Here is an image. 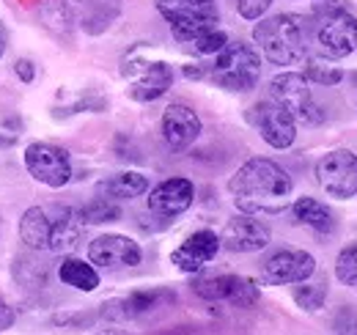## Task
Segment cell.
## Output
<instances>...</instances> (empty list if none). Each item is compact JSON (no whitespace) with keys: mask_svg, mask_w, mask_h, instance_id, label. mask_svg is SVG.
Listing matches in <instances>:
<instances>
[{"mask_svg":"<svg viewBox=\"0 0 357 335\" xmlns=\"http://www.w3.org/2000/svg\"><path fill=\"white\" fill-rule=\"evenodd\" d=\"M228 193L242 214H280L291 201L294 181L275 160L250 157L231 176Z\"/></svg>","mask_w":357,"mask_h":335,"instance_id":"obj_1","label":"cell"},{"mask_svg":"<svg viewBox=\"0 0 357 335\" xmlns=\"http://www.w3.org/2000/svg\"><path fill=\"white\" fill-rule=\"evenodd\" d=\"M253 42L275 66H291L305 58V22L297 14H275L253 28Z\"/></svg>","mask_w":357,"mask_h":335,"instance_id":"obj_2","label":"cell"},{"mask_svg":"<svg viewBox=\"0 0 357 335\" xmlns=\"http://www.w3.org/2000/svg\"><path fill=\"white\" fill-rule=\"evenodd\" d=\"M209 77L215 83L234 91V94H248L261 80V55L245 42H228L215 55V64L209 69Z\"/></svg>","mask_w":357,"mask_h":335,"instance_id":"obj_3","label":"cell"},{"mask_svg":"<svg viewBox=\"0 0 357 335\" xmlns=\"http://www.w3.org/2000/svg\"><path fill=\"white\" fill-rule=\"evenodd\" d=\"M154 6L171 25L174 39L181 44L195 42L206 31H215L220 22L215 0H154Z\"/></svg>","mask_w":357,"mask_h":335,"instance_id":"obj_4","label":"cell"},{"mask_svg":"<svg viewBox=\"0 0 357 335\" xmlns=\"http://www.w3.org/2000/svg\"><path fill=\"white\" fill-rule=\"evenodd\" d=\"M316 181L327 198L349 201L357 195V154L352 149H333L319 157Z\"/></svg>","mask_w":357,"mask_h":335,"instance_id":"obj_5","label":"cell"},{"mask_svg":"<svg viewBox=\"0 0 357 335\" xmlns=\"http://www.w3.org/2000/svg\"><path fill=\"white\" fill-rule=\"evenodd\" d=\"M192 292L206 302H228L231 308H253L261 299V289L256 281L245 275H206L192 281Z\"/></svg>","mask_w":357,"mask_h":335,"instance_id":"obj_6","label":"cell"},{"mask_svg":"<svg viewBox=\"0 0 357 335\" xmlns=\"http://www.w3.org/2000/svg\"><path fill=\"white\" fill-rule=\"evenodd\" d=\"M25 168L39 184H45L50 190H61L72 181L69 151L52 143H31L25 149Z\"/></svg>","mask_w":357,"mask_h":335,"instance_id":"obj_7","label":"cell"},{"mask_svg":"<svg viewBox=\"0 0 357 335\" xmlns=\"http://www.w3.org/2000/svg\"><path fill=\"white\" fill-rule=\"evenodd\" d=\"M248 121L259 129L261 140L272 149H289L297 140V121L294 116L280 107L278 102L264 99L248 110Z\"/></svg>","mask_w":357,"mask_h":335,"instance_id":"obj_8","label":"cell"},{"mask_svg":"<svg viewBox=\"0 0 357 335\" xmlns=\"http://www.w3.org/2000/svg\"><path fill=\"white\" fill-rule=\"evenodd\" d=\"M316 272V258L308 251L280 248L261 264V278L269 286H291L303 283Z\"/></svg>","mask_w":357,"mask_h":335,"instance_id":"obj_9","label":"cell"},{"mask_svg":"<svg viewBox=\"0 0 357 335\" xmlns=\"http://www.w3.org/2000/svg\"><path fill=\"white\" fill-rule=\"evenodd\" d=\"M124 75L130 77L127 94L135 102H154L165 96L174 85V66L165 61H140L132 66H124Z\"/></svg>","mask_w":357,"mask_h":335,"instance_id":"obj_10","label":"cell"},{"mask_svg":"<svg viewBox=\"0 0 357 335\" xmlns=\"http://www.w3.org/2000/svg\"><path fill=\"white\" fill-rule=\"evenodd\" d=\"M316 44L324 58H347L357 50V17L352 11H341L333 17H324L316 31Z\"/></svg>","mask_w":357,"mask_h":335,"instance_id":"obj_11","label":"cell"},{"mask_svg":"<svg viewBox=\"0 0 357 335\" xmlns=\"http://www.w3.org/2000/svg\"><path fill=\"white\" fill-rule=\"evenodd\" d=\"M89 258L99 269H121V267H137L143 261V251L132 237L102 234L89 245Z\"/></svg>","mask_w":357,"mask_h":335,"instance_id":"obj_12","label":"cell"},{"mask_svg":"<svg viewBox=\"0 0 357 335\" xmlns=\"http://www.w3.org/2000/svg\"><path fill=\"white\" fill-rule=\"evenodd\" d=\"M272 242V231L253 214H236L225 223L220 234V248L231 253H259Z\"/></svg>","mask_w":357,"mask_h":335,"instance_id":"obj_13","label":"cell"},{"mask_svg":"<svg viewBox=\"0 0 357 335\" xmlns=\"http://www.w3.org/2000/svg\"><path fill=\"white\" fill-rule=\"evenodd\" d=\"M171 302H176V294L171 289H146V292H132L121 299L105 302L102 316L110 322H132V319H140V316H146L157 308H165Z\"/></svg>","mask_w":357,"mask_h":335,"instance_id":"obj_14","label":"cell"},{"mask_svg":"<svg viewBox=\"0 0 357 335\" xmlns=\"http://www.w3.org/2000/svg\"><path fill=\"white\" fill-rule=\"evenodd\" d=\"M218 253H220V234H215L212 228H201V231L190 234L176 251L171 253V264L181 272H187V275H195Z\"/></svg>","mask_w":357,"mask_h":335,"instance_id":"obj_15","label":"cell"},{"mask_svg":"<svg viewBox=\"0 0 357 335\" xmlns=\"http://www.w3.org/2000/svg\"><path fill=\"white\" fill-rule=\"evenodd\" d=\"M192 201H195V184L190 179H184V176H174V179L160 181L149 193V198H146L149 211L151 214H160L165 220L168 217H176L181 211H187L192 207Z\"/></svg>","mask_w":357,"mask_h":335,"instance_id":"obj_16","label":"cell"},{"mask_svg":"<svg viewBox=\"0 0 357 335\" xmlns=\"http://www.w3.org/2000/svg\"><path fill=\"white\" fill-rule=\"evenodd\" d=\"M160 126H162V140L174 151L190 149L198 140V135H201V119H198V113L190 105H184V102L168 105L165 113H162V124Z\"/></svg>","mask_w":357,"mask_h":335,"instance_id":"obj_17","label":"cell"},{"mask_svg":"<svg viewBox=\"0 0 357 335\" xmlns=\"http://www.w3.org/2000/svg\"><path fill=\"white\" fill-rule=\"evenodd\" d=\"M269 99L278 102L280 107H286L294 116V121H300L305 116V110L313 105L308 80L300 72H280V75H275L269 80Z\"/></svg>","mask_w":357,"mask_h":335,"instance_id":"obj_18","label":"cell"},{"mask_svg":"<svg viewBox=\"0 0 357 335\" xmlns=\"http://www.w3.org/2000/svg\"><path fill=\"white\" fill-rule=\"evenodd\" d=\"M86 234V223L80 211L72 207H55L50 211V245L47 251L52 253H72L80 248Z\"/></svg>","mask_w":357,"mask_h":335,"instance_id":"obj_19","label":"cell"},{"mask_svg":"<svg viewBox=\"0 0 357 335\" xmlns=\"http://www.w3.org/2000/svg\"><path fill=\"white\" fill-rule=\"evenodd\" d=\"M291 211H294V220L305 228H311L313 234L319 237H330L335 231V214L327 204H321L319 198H311V195H303L291 204Z\"/></svg>","mask_w":357,"mask_h":335,"instance_id":"obj_20","label":"cell"},{"mask_svg":"<svg viewBox=\"0 0 357 335\" xmlns=\"http://www.w3.org/2000/svg\"><path fill=\"white\" fill-rule=\"evenodd\" d=\"M96 193L107 201H132L140 198L143 193H149V176L137 173V170H124V173H116V176H107L105 181H99Z\"/></svg>","mask_w":357,"mask_h":335,"instance_id":"obj_21","label":"cell"},{"mask_svg":"<svg viewBox=\"0 0 357 335\" xmlns=\"http://www.w3.org/2000/svg\"><path fill=\"white\" fill-rule=\"evenodd\" d=\"M20 239L31 251H47V245H50V211L45 207L25 209L22 220H20Z\"/></svg>","mask_w":357,"mask_h":335,"instance_id":"obj_22","label":"cell"},{"mask_svg":"<svg viewBox=\"0 0 357 335\" xmlns=\"http://www.w3.org/2000/svg\"><path fill=\"white\" fill-rule=\"evenodd\" d=\"M58 281L77 289V292H93L99 286V272L91 261H83L77 255H69L58 267Z\"/></svg>","mask_w":357,"mask_h":335,"instance_id":"obj_23","label":"cell"},{"mask_svg":"<svg viewBox=\"0 0 357 335\" xmlns=\"http://www.w3.org/2000/svg\"><path fill=\"white\" fill-rule=\"evenodd\" d=\"M80 211V217H83V223L86 225H102V223H116V220H121V207L116 204V201H107V198H93L89 201Z\"/></svg>","mask_w":357,"mask_h":335,"instance_id":"obj_24","label":"cell"},{"mask_svg":"<svg viewBox=\"0 0 357 335\" xmlns=\"http://www.w3.org/2000/svg\"><path fill=\"white\" fill-rule=\"evenodd\" d=\"M14 278H17L20 286H25V289H42L47 278L45 261H36V258H31V255H20V258H17V267H14Z\"/></svg>","mask_w":357,"mask_h":335,"instance_id":"obj_25","label":"cell"},{"mask_svg":"<svg viewBox=\"0 0 357 335\" xmlns=\"http://www.w3.org/2000/svg\"><path fill=\"white\" fill-rule=\"evenodd\" d=\"M294 302L303 308V311H319L321 305H324V299H327V283H308V281H303L300 286H294Z\"/></svg>","mask_w":357,"mask_h":335,"instance_id":"obj_26","label":"cell"},{"mask_svg":"<svg viewBox=\"0 0 357 335\" xmlns=\"http://www.w3.org/2000/svg\"><path fill=\"white\" fill-rule=\"evenodd\" d=\"M305 80H308V83H319V85L333 88V85H338L341 80H344V72H341L338 66L327 64V61L311 58L308 66H305Z\"/></svg>","mask_w":357,"mask_h":335,"instance_id":"obj_27","label":"cell"},{"mask_svg":"<svg viewBox=\"0 0 357 335\" xmlns=\"http://www.w3.org/2000/svg\"><path fill=\"white\" fill-rule=\"evenodd\" d=\"M335 278L344 286L357 289V242L347 245L344 251L338 253V258H335Z\"/></svg>","mask_w":357,"mask_h":335,"instance_id":"obj_28","label":"cell"},{"mask_svg":"<svg viewBox=\"0 0 357 335\" xmlns=\"http://www.w3.org/2000/svg\"><path fill=\"white\" fill-rule=\"evenodd\" d=\"M42 20H45V25L52 34H61V28H66V31L72 28V14L58 0H50L45 8H42Z\"/></svg>","mask_w":357,"mask_h":335,"instance_id":"obj_29","label":"cell"},{"mask_svg":"<svg viewBox=\"0 0 357 335\" xmlns=\"http://www.w3.org/2000/svg\"><path fill=\"white\" fill-rule=\"evenodd\" d=\"M225 44H228V36H225V31L220 28H215V31H206L204 36H198L195 42H190V47L198 52V55H218L220 50H223Z\"/></svg>","mask_w":357,"mask_h":335,"instance_id":"obj_30","label":"cell"},{"mask_svg":"<svg viewBox=\"0 0 357 335\" xmlns=\"http://www.w3.org/2000/svg\"><path fill=\"white\" fill-rule=\"evenodd\" d=\"M269 6H272V0H236L239 17H242V20H250V22L261 20L269 11Z\"/></svg>","mask_w":357,"mask_h":335,"instance_id":"obj_31","label":"cell"},{"mask_svg":"<svg viewBox=\"0 0 357 335\" xmlns=\"http://www.w3.org/2000/svg\"><path fill=\"white\" fill-rule=\"evenodd\" d=\"M335 335H357V311L355 308H341L333 319Z\"/></svg>","mask_w":357,"mask_h":335,"instance_id":"obj_32","label":"cell"},{"mask_svg":"<svg viewBox=\"0 0 357 335\" xmlns=\"http://www.w3.org/2000/svg\"><path fill=\"white\" fill-rule=\"evenodd\" d=\"M311 11H313V17L324 20V17L349 11V0H311Z\"/></svg>","mask_w":357,"mask_h":335,"instance_id":"obj_33","label":"cell"},{"mask_svg":"<svg viewBox=\"0 0 357 335\" xmlns=\"http://www.w3.org/2000/svg\"><path fill=\"white\" fill-rule=\"evenodd\" d=\"M14 72H17V77H20L22 83H33V77H36V66H33V61H28V58H20V61L14 64Z\"/></svg>","mask_w":357,"mask_h":335,"instance_id":"obj_34","label":"cell"},{"mask_svg":"<svg viewBox=\"0 0 357 335\" xmlns=\"http://www.w3.org/2000/svg\"><path fill=\"white\" fill-rule=\"evenodd\" d=\"M14 322H17V311H14L6 299H0V333H3V330H11Z\"/></svg>","mask_w":357,"mask_h":335,"instance_id":"obj_35","label":"cell"},{"mask_svg":"<svg viewBox=\"0 0 357 335\" xmlns=\"http://www.w3.org/2000/svg\"><path fill=\"white\" fill-rule=\"evenodd\" d=\"M184 75H187L190 80H201V77H204V69H198V66L190 64V66H184Z\"/></svg>","mask_w":357,"mask_h":335,"instance_id":"obj_36","label":"cell"},{"mask_svg":"<svg viewBox=\"0 0 357 335\" xmlns=\"http://www.w3.org/2000/svg\"><path fill=\"white\" fill-rule=\"evenodd\" d=\"M6 44H8V31H6V25L0 22V58H3V52H6Z\"/></svg>","mask_w":357,"mask_h":335,"instance_id":"obj_37","label":"cell"},{"mask_svg":"<svg viewBox=\"0 0 357 335\" xmlns=\"http://www.w3.org/2000/svg\"><path fill=\"white\" fill-rule=\"evenodd\" d=\"M96 335H130L127 330H116V327H107V330H99Z\"/></svg>","mask_w":357,"mask_h":335,"instance_id":"obj_38","label":"cell"},{"mask_svg":"<svg viewBox=\"0 0 357 335\" xmlns=\"http://www.w3.org/2000/svg\"><path fill=\"white\" fill-rule=\"evenodd\" d=\"M77 3H102V0H77Z\"/></svg>","mask_w":357,"mask_h":335,"instance_id":"obj_39","label":"cell"},{"mask_svg":"<svg viewBox=\"0 0 357 335\" xmlns=\"http://www.w3.org/2000/svg\"><path fill=\"white\" fill-rule=\"evenodd\" d=\"M0 225H3V223H0Z\"/></svg>","mask_w":357,"mask_h":335,"instance_id":"obj_40","label":"cell"}]
</instances>
